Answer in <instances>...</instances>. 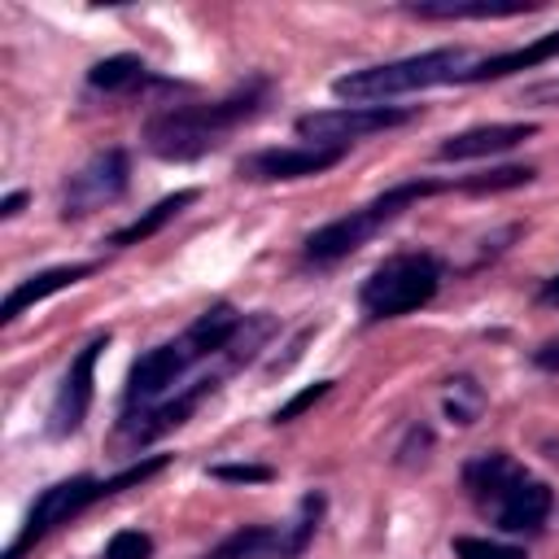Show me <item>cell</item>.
Here are the masks:
<instances>
[{"label":"cell","mask_w":559,"mask_h":559,"mask_svg":"<svg viewBox=\"0 0 559 559\" xmlns=\"http://www.w3.org/2000/svg\"><path fill=\"white\" fill-rule=\"evenodd\" d=\"M131 183V157L122 148H100L61 183V218H87L114 205Z\"/></svg>","instance_id":"9"},{"label":"cell","mask_w":559,"mask_h":559,"mask_svg":"<svg viewBox=\"0 0 559 559\" xmlns=\"http://www.w3.org/2000/svg\"><path fill=\"white\" fill-rule=\"evenodd\" d=\"M92 271H96V262H66V266H48V271H35V275L17 280L13 293H9L4 306H0V323H13L22 310L39 306L44 297H52V293H61V288H74V284L87 280Z\"/></svg>","instance_id":"14"},{"label":"cell","mask_w":559,"mask_h":559,"mask_svg":"<svg viewBox=\"0 0 559 559\" xmlns=\"http://www.w3.org/2000/svg\"><path fill=\"white\" fill-rule=\"evenodd\" d=\"M450 188H454V179H450V183H441V179H402V183L384 188L380 197H371L367 205H358V210H349V214H341V218L314 227V231L306 236V245H301V258L314 262V266H332V262L358 253L367 240H376V236H380L389 223H397L411 205H419L424 197L450 192Z\"/></svg>","instance_id":"4"},{"label":"cell","mask_w":559,"mask_h":559,"mask_svg":"<svg viewBox=\"0 0 559 559\" xmlns=\"http://www.w3.org/2000/svg\"><path fill=\"white\" fill-rule=\"evenodd\" d=\"M205 476L231 480V485H262V480H271V467H262V463H214V467H205Z\"/></svg>","instance_id":"24"},{"label":"cell","mask_w":559,"mask_h":559,"mask_svg":"<svg viewBox=\"0 0 559 559\" xmlns=\"http://www.w3.org/2000/svg\"><path fill=\"white\" fill-rule=\"evenodd\" d=\"M480 406H485V393H480V384L472 376L445 380V415H450V424H459V428L476 424L480 419Z\"/></svg>","instance_id":"19"},{"label":"cell","mask_w":559,"mask_h":559,"mask_svg":"<svg viewBox=\"0 0 559 559\" xmlns=\"http://www.w3.org/2000/svg\"><path fill=\"white\" fill-rule=\"evenodd\" d=\"M415 114L411 109H393V105H341V109H314V114H301L293 122V131L306 140V144H319V148H349L354 140H367L376 131H389V127H402L411 122Z\"/></svg>","instance_id":"8"},{"label":"cell","mask_w":559,"mask_h":559,"mask_svg":"<svg viewBox=\"0 0 559 559\" xmlns=\"http://www.w3.org/2000/svg\"><path fill=\"white\" fill-rule=\"evenodd\" d=\"M463 489L467 498L502 528V533H542L555 507V493L546 480L524 472L507 450H485L463 463Z\"/></svg>","instance_id":"2"},{"label":"cell","mask_w":559,"mask_h":559,"mask_svg":"<svg viewBox=\"0 0 559 559\" xmlns=\"http://www.w3.org/2000/svg\"><path fill=\"white\" fill-rule=\"evenodd\" d=\"M323 507V493H306L288 524H245L231 537H223L205 559H297L314 542Z\"/></svg>","instance_id":"7"},{"label":"cell","mask_w":559,"mask_h":559,"mask_svg":"<svg viewBox=\"0 0 559 559\" xmlns=\"http://www.w3.org/2000/svg\"><path fill=\"white\" fill-rule=\"evenodd\" d=\"M166 463H170L166 454H148V459H140V463H131V467L105 476V480H96V476H70V480L48 485V489L31 502V511H26L22 528H17V537L9 542L4 559H22V555H26L35 542H44L52 528L79 520L87 507H96V502H105V498H114V493H122V489H135V485L153 480L157 472H166Z\"/></svg>","instance_id":"3"},{"label":"cell","mask_w":559,"mask_h":559,"mask_svg":"<svg viewBox=\"0 0 559 559\" xmlns=\"http://www.w3.org/2000/svg\"><path fill=\"white\" fill-rule=\"evenodd\" d=\"M450 550H454L459 559H524V550H520V546L489 542V537H472V533L450 537Z\"/></svg>","instance_id":"21"},{"label":"cell","mask_w":559,"mask_h":559,"mask_svg":"<svg viewBox=\"0 0 559 559\" xmlns=\"http://www.w3.org/2000/svg\"><path fill=\"white\" fill-rule=\"evenodd\" d=\"M223 380H227V371H210V376H201V380L183 384L179 393H170L166 402H157V406H148V411H131V415H122L118 437H122L131 450L153 445L157 437H166V432H175L179 424H188V419L197 415V406H201L205 397H214V393H218V384H223Z\"/></svg>","instance_id":"11"},{"label":"cell","mask_w":559,"mask_h":559,"mask_svg":"<svg viewBox=\"0 0 559 559\" xmlns=\"http://www.w3.org/2000/svg\"><path fill=\"white\" fill-rule=\"evenodd\" d=\"M345 157V148H319V144H297V148H258L236 162V175L249 183H293L332 170Z\"/></svg>","instance_id":"12"},{"label":"cell","mask_w":559,"mask_h":559,"mask_svg":"<svg viewBox=\"0 0 559 559\" xmlns=\"http://www.w3.org/2000/svg\"><path fill=\"white\" fill-rule=\"evenodd\" d=\"M328 393H332V380H314L310 389L293 393V397H288V402H284V406H280V411L271 415V424H293L297 415H306V411H310V406H314L319 397H328Z\"/></svg>","instance_id":"23"},{"label":"cell","mask_w":559,"mask_h":559,"mask_svg":"<svg viewBox=\"0 0 559 559\" xmlns=\"http://www.w3.org/2000/svg\"><path fill=\"white\" fill-rule=\"evenodd\" d=\"M472 57L467 48H432V52H415V57H397L384 66H362L349 70L341 79H332V96L345 105H380L406 92H424V87H441V83H459L467 74Z\"/></svg>","instance_id":"5"},{"label":"cell","mask_w":559,"mask_h":559,"mask_svg":"<svg viewBox=\"0 0 559 559\" xmlns=\"http://www.w3.org/2000/svg\"><path fill=\"white\" fill-rule=\"evenodd\" d=\"M555 57H559V31H546L533 44H520L511 52H493L485 61H472L459 83H493V79H507V74H520V70H537Z\"/></svg>","instance_id":"15"},{"label":"cell","mask_w":559,"mask_h":559,"mask_svg":"<svg viewBox=\"0 0 559 559\" xmlns=\"http://www.w3.org/2000/svg\"><path fill=\"white\" fill-rule=\"evenodd\" d=\"M201 192L197 188H179V192H170V197H162L157 205H148L140 218H131L127 227H118V231H109V240L105 245H114V249H127V245H140V240H153L166 223H175L192 201H197Z\"/></svg>","instance_id":"17"},{"label":"cell","mask_w":559,"mask_h":559,"mask_svg":"<svg viewBox=\"0 0 559 559\" xmlns=\"http://www.w3.org/2000/svg\"><path fill=\"white\" fill-rule=\"evenodd\" d=\"M533 175H537L533 166H498V170H485V175H467V179H459L454 188H459V192H507V188L528 183Z\"/></svg>","instance_id":"20"},{"label":"cell","mask_w":559,"mask_h":559,"mask_svg":"<svg viewBox=\"0 0 559 559\" xmlns=\"http://www.w3.org/2000/svg\"><path fill=\"white\" fill-rule=\"evenodd\" d=\"M441 280H445V266L432 253H424V249L419 253H393L358 284V306L371 323L402 319V314L424 310L437 297Z\"/></svg>","instance_id":"6"},{"label":"cell","mask_w":559,"mask_h":559,"mask_svg":"<svg viewBox=\"0 0 559 559\" xmlns=\"http://www.w3.org/2000/svg\"><path fill=\"white\" fill-rule=\"evenodd\" d=\"M533 367H537V371H550V376H559V341H550V345L533 349Z\"/></svg>","instance_id":"25"},{"label":"cell","mask_w":559,"mask_h":559,"mask_svg":"<svg viewBox=\"0 0 559 559\" xmlns=\"http://www.w3.org/2000/svg\"><path fill=\"white\" fill-rule=\"evenodd\" d=\"M537 306H559V275H550V280L537 288Z\"/></svg>","instance_id":"26"},{"label":"cell","mask_w":559,"mask_h":559,"mask_svg":"<svg viewBox=\"0 0 559 559\" xmlns=\"http://www.w3.org/2000/svg\"><path fill=\"white\" fill-rule=\"evenodd\" d=\"M271 100V79H249L223 100L210 105H175L144 122V148L157 162H197L227 144V135L253 122Z\"/></svg>","instance_id":"1"},{"label":"cell","mask_w":559,"mask_h":559,"mask_svg":"<svg viewBox=\"0 0 559 559\" xmlns=\"http://www.w3.org/2000/svg\"><path fill=\"white\" fill-rule=\"evenodd\" d=\"M148 83V66L131 52H118V57H105L87 70V87L96 92H109V96H122V92H135Z\"/></svg>","instance_id":"18"},{"label":"cell","mask_w":559,"mask_h":559,"mask_svg":"<svg viewBox=\"0 0 559 559\" xmlns=\"http://www.w3.org/2000/svg\"><path fill=\"white\" fill-rule=\"evenodd\" d=\"M105 345H109V332H96V336H92V341L70 358V367H66V376H61L57 393H52L48 424H44V432H48L52 441H66V437H74V432L83 428V419H87V411H92V393H96V362H100Z\"/></svg>","instance_id":"10"},{"label":"cell","mask_w":559,"mask_h":559,"mask_svg":"<svg viewBox=\"0 0 559 559\" xmlns=\"http://www.w3.org/2000/svg\"><path fill=\"white\" fill-rule=\"evenodd\" d=\"M537 0H415L406 4V13L424 17V22H485V17H520V13H537Z\"/></svg>","instance_id":"16"},{"label":"cell","mask_w":559,"mask_h":559,"mask_svg":"<svg viewBox=\"0 0 559 559\" xmlns=\"http://www.w3.org/2000/svg\"><path fill=\"white\" fill-rule=\"evenodd\" d=\"M100 559H153V537L140 533V528H118V533L105 542Z\"/></svg>","instance_id":"22"},{"label":"cell","mask_w":559,"mask_h":559,"mask_svg":"<svg viewBox=\"0 0 559 559\" xmlns=\"http://www.w3.org/2000/svg\"><path fill=\"white\" fill-rule=\"evenodd\" d=\"M537 135V122H485V127H467L459 135H445L437 144V162H480V157H498L524 140Z\"/></svg>","instance_id":"13"},{"label":"cell","mask_w":559,"mask_h":559,"mask_svg":"<svg viewBox=\"0 0 559 559\" xmlns=\"http://www.w3.org/2000/svg\"><path fill=\"white\" fill-rule=\"evenodd\" d=\"M22 205H26V192H9V197L0 201V218H13V214H22Z\"/></svg>","instance_id":"27"}]
</instances>
